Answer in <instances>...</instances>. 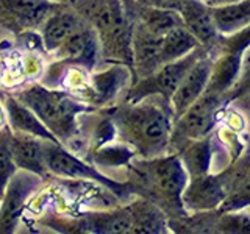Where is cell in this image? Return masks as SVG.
I'll return each mask as SVG.
<instances>
[{
  "label": "cell",
  "instance_id": "cell-3",
  "mask_svg": "<svg viewBox=\"0 0 250 234\" xmlns=\"http://www.w3.org/2000/svg\"><path fill=\"white\" fill-rule=\"evenodd\" d=\"M128 184L131 192L153 201L163 211L185 213L182 194L188 183V172L178 153L155 156L150 159L141 158L128 162Z\"/></svg>",
  "mask_w": 250,
  "mask_h": 234
},
{
  "label": "cell",
  "instance_id": "cell-19",
  "mask_svg": "<svg viewBox=\"0 0 250 234\" xmlns=\"http://www.w3.org/2000/svg\"><path fill=\"white\" fill-rule=\"evenodd\" d=\"M211 14L219 35L233 36L250 28V0L211 6Z\"/></svg>",
  "mask_w": 250,
  "mask_h": 234
},
{
  "label": "cell",
  "instance_id": "cell-12",
  "mask_svg": "<svg viewBox=\"0 0 250 234\" xmlns=\"http://www.w3.org/2000/svg\"><path fill=\"white\" fill-rule=\"evenodd\" d=\"M211 70H213V59L208 57V53H203L185 74L169 100L174 120L178 119L205 92L209 83Z\"/></svg>",
  "mask_w": 250,
  "mask_h": 234
},
{
  "label": "cell",
  "instance_id": "cell-16",
  "mask_svg": "<svg viewBox=\"0 0 250 234\" xmlns=\"http://www.w3.org/2000/svg\"><path fill=\"white\" fill-rule=\"evenodd\" d=\"M128 81L133 83L131 69L125 64L113 62L111 67L91 75L89 103L96 108L109 103L119 94V91L125 88V84Z\"/></svg>",
  "mask_w": 250,
  "mask_h": 234
},
{
  "label": "cell",
  "instance_id": "cell-2",
  "mask_svg": "<svg viewBox=\"0 0 250 234\" xmlns=\"http://www.w3.org/2000/svg\"><path fill=\"white\" fill-rule=\"evenodd\" d=\"M13 96L33 111L61 145L70 148L77 140L78 117L96 111L82 97L61 88H49L42 83H33Z\"/></svg>",
  "mask_w": 250,
  "mask_h": 234
},
{
  "label": "cell",
  "instance_id": "cell-30",
  "mask_svg": "<svg viewBox=\"0 0 250 234\" xmlns=\"http://www.w3.org/2000/svg\"><path fill=\"white\" fill-rule=\"evenodd\" d=\"M247 211H249V213H250V206H249V208H247Z\"/></svg>",
  "mask_w": 250,
  "mask_h": 234
},
{
  "label": "cell",
  "instance_id": "cell-26",
  "mask_svg": "<svg viewBox=\"0 0 250 234\" xmlns=\"http://www.w3.org/2000/svg\"><path fill=\"white\" fill-rule=\"evenodd\" d=\"M135 2L146 5V6H152V8H160V10H172V11H178L180 6L183 5L185 0H135Z\"/></svg>",
  "mask_w": 250,
  "mask_h": 234
},
{
  "label": "cell",
  "instance_id": "cell-9",
  "mask_svg": "<svg viewBox=\"0 0 250 234\" xmlns=\"http://www.w3.org/2000/svg\"><path fill=\"white\" fill-rule=\"evenodd\" d=\"M42 178L27 170L16 172L0 200V234H11L19 226L28 198L39 189Z\"/></svg>",
  "mask_w": 250,
  "mask_h": 234
},
{
  "label": "cell",
  "instance_id": "cell-21",
  "mask_svg": "<svg viewBox=\"0 0 250 234\" xmlns=\"http://www.w3.org/2000/svg\"><path fill=\"white\" fill-rule=\"evenodd\" d=\"M202 47L189 31L183 25L174 27L167 33L163 35L161 39V61L163 64L178 58H183L185 55L194 52L195 49Z\"/></svg>",
  "mask_w": 250,
  "mask_h": 234
},
{
  "label": "cell",
  "instance_id": "cell-15",
  "mask_svg": "<svg viewBox=\"0 0 250 234\" xmlns=\"http://www.w3.org/2000/svg\"><path fill=\"white\" fill-rule=\"evenodd\" d=\"M178 13L183 27L197 39L202 47L211 45L217 39L219 33L211 14V6L203 0H185Z\"/></svg>",
  "mask_w": 250,
  "mask_h": 234
},
{
  "label": "cell",
  "instance_id": "cell-28",
  "mask_svg": "<svg viewBox=\"0 0 250 234\" xmlns=\"http://www.w3.org/2000/svg\"><path fill=\"white\" fill-rule=\"evenodd\" d=\"M207 5L209 6H219V5H227V3H233V2H239V0H203Z\"/></svg>",
  "mask_w": 250,
  "mask_h": 234
},
{
  "label": "cell",
  "instance_id": "cell-10",
  "mask_svg": "<svg viewBox=\"0 0 250 234\" xmlns=\"http://www.w3.org/2000/svg\"><path fill=\"white\" fill-rule=\"evenodd\" d=\"M57 5L50 0H0V25L14 35L39 30Z\"/></svg>",
  "mask_w": 250,
  "mask_h": 234
},
{
  "label": "cell",
  "instance_id": "cell-27",
  "mask_svg": "<svg viewBox=\"0 0 250 234\" xmlns=\"http://www.w3.org/2000/svg\"><path fill=\"white\" fill-rule=\"evenodd\" d=\"M227 128H230L233 131H241L242 127H244V119L241 117V114L238 113H229L227 114Z\"/></svg>",
  "mask_w": 250,
  "mask_h": 234
},
{
  "label": "cell",
  "instance_id": "cell-17",
  "mask_svg": "<svg viewBox=\"0 0 250 234\" xmlns=\"http://www.w3.org/2000/svg\"><path fill=\"white\" fill-rule=\"evenodd\" d=\"M3 105L8 117V127H10L11 131L27 133V135L60 144V140L39 120V117L28 106L23 105L21 100H18L14 96H8L3 101Z\"/></svg>",
  "mask_w": 250,
  "mask_h": 234
},
{
  "label": "cell",
  "instance_id": "cell-23",
  "mask_svg": "<svg viewBox=\"0 0 250 234\" xmlns=\"http://www.w3.org/2000/svg\"><path fill=\"white\" fill-rule=\"evenodd\" d=\"M219 233L250 234V213L247 209L224 211L216 223Z\"/></svg>",
  "mask_w": 250,
  "mask_h": 234
},
{
  "label": "cell",
  "instance_id": "cell-20",
  "mask_svg": "<svg viewBox=\"0 0 250 234\" xmlns=\"http://www.w3.org/2000/svg\"><path fill=\"white\" fill-rule=\"evenodd\" d=\"M178 156L188 172V176L211 174V164H213V139H211V135L185 144L180 148Z\"/></svg>",
  "mask_w": 250,
  "mask_h": 234
},
{
  "label": "cell",
  "instance_id": "cell-14",
  "mask_svg": "<svg viewBox=\"0 0 250 234\" xmlns=\"http://www.w3.org/2000/svg\"><path fill=\"white\" fill-rule=\"evenodd\" d=\"M42 140L44 139L27 135V133L11 131L10 152L16 167L19 170H27L41 176L42 179H47L52 178V175L45 167Z\"/></svg>",
  "mask_w": 250,
  "mask_h": 234
},
{
  "label": "cell",
  "instance_id": "cell-22",
  "mask_svg": "<svg viewBox=\"0 0 250 234\" xmlns=\"http://www.w3.org/2000/svg\"><path fill=\"white\" fill-rule=\"evenodd\" d=\"M10 127L0 128V200L3 197V192L8 183H10L11 176L18 170L10 152Z\"/></svg>",
  "mask_w": 250,
  "mask_h": 234
},
{
  "label": "cell",
  "instance_id": "cell-25",
  "mask_svg": "<svg viewBox=\"0 0 250 234\" xmlns=\"http://www.w3.org/2000/svg\"><path fill=\"white\" fill-rule=\"evenodd\" d=\"M234 94L250 92V45H247L239 59V70L236 81L233 84Z\"/></svg>",
  "mask_w": 250,
  "mask_h": 234
},
{
  "label": "cell",
  "instance_id": "cell-4",
  "mask_svg": "<svg viewBox=\"0 0 250 234\" xmlns=\"http://www.w3.org/2000/svg\"><path fill=\"white\" fill-rule=\"evenodd\" d=\"M67 3L96 31L102 58L131 69V22L122 0H69Z\"/></svg>",
  "mask_w": 250,
  "mask_h": 234
},
{
  "label": "cell",
  "instance_id": "cell-13",
  "mask_svg": "<svg viewBox=\"0 0 250 234\" xmlns=\"http://www.w3.org/2000/svg\"><path fill=\"white\" fill-rule=\"evenodd\" d=\"M84 22L86 20L69 3H58L38 30L44 50L53 55V52Z\"/></svg>",
  "mask_w": 250,
  "mask_h": 234
},
{
  "label": "cell",
  "instance_id": "cell-6",
  "mask_svg": "<svg viewBox=\"0 0 250 234\" xmlns=\"http://www.w3.org/2000/svg\"><path fill=\"white\" fill-rule=\"evenodd\" d=\"M41 223L60 231L72 234H130L131 231V211L130 205H124L111 211H96L74 217L49 215Z\"/></svg>",
  "mask_w": 250,
  "mask_h": 234
},
{
  "label": "cell",
  "instance_id": "cell-1",
  "mask_svg": "<svg viewBox=\"0 0 250 234\" xmlns=\"http://www.w3.org/2000/svg\"><path fill=\"white\" fill-rule=\"evenodd\" d=\"M121 142L139 158L150 159L170 150L174 114L170 103L160 96L125 101L106 111Z\"/></svg>",
  "mask_w": 250,
  "mask_h": 234
},
{
  "label": "cell",
  "instance_id": "cell-11",
  "mask_svg": "<svg viewBox=\"0 0 250 234\" xmlns=\"http://www.w3.org/2000/svg\"><path fill=\"white\" fill-rule=\"evenodd\" d=\"M227 189L217 174H205L188 178L182 194V205L186 214H197L221 208Z\"/></svg>",
  "mask_w": 250,
  "mask_h": 234
},
{
  "label": "cell",
  "instance_id": "cell-7",
  "mask_svg": "<svg viewBox=\"0 0 250 234\" xmlns=\"http://www.w3.org/2000/svg\"><path fill=\"white\" fill-rule=\"evenodd\" d=\"M203 53H205L203 47H199L194 52L185 55L183 58H178L175 61H170L160 66L150 75L139 78L135 83H131L130 88L125 89L124 100L136 101L148 96H160L169 101L172 94L177 89L178 83L185 77V74Z\"/></svg>",
  "mask_w": 250,
  "mask_h": 234
},
{
  "label": "cell",
  "instance_id": "cell-8",
  "mask_svg": "<svg viewBox=\"0 0 250 234\" xmlns=\"http://www.w3.org/2000/svg\"><path fill=\"white\" fill-rule=\"evenodd\" d=\"M219 105H221V96H216L205 89V92L178 119L174 120L170 148L177 147L180 150L191 140L209 136L216 127Z\"/></svg>",
  "mask_w": 250,
  "mask_h": 234
},
{
  "label": "cell",
  "instance_id": "cell-29",
  "mask_svg": "<svg viewBox=\"0 0 250 234\" xmlns=\"http://www.w3.org/2000/svg\"><path fill=\"white\" fill-rule=\"evenodd\" d=\"M50 2H55V3H67L69 0H50Z\"/></svg>",
  "mask_w": 250,
  "mask_h": 234
},
{
  "label": "cell",
  "instance_id": "cell-24",
  "mask_svg": "<svg viewBox=\"0 0 250 234\" xmlns=\"http://www.w3.org/2000/svg\"><path fill=\"white\" fill-rule=\"evenodd\" d=\"M250 206V179L241 183L236 189L227 194L225 200L222 201V211H238L247 209Z\"/></svg>",
  "mask_w": 250,
  "mask_h": 234
},
{
  "label": "cell",
  "instance_id": "cell-5",
  "mask_svg": "<svg viewBox=\"0 0 250 234\" xmlns=\"http://www.w3.org/2000/svg\"><path fill=\"white\" fill-rule=\"evenodd\" d=\"M42 150L45 167L50 172L52 176L64 179H84V181L99 183L121 200H128L131 195L135 197L128 181L119 183L108 178L96 166L78 158L67 147L57 142H50V140H42Z\"/></svg>",
  "mask_w": 250,
  "mask_h": 234
},
{
  "label": "cell",
  "instance_id": "cell-18",
  "mask_svg": "<svg viewBox=\"0 0 250 234\" xmlns=\"http://www.w3.org/2000/svg\"><path fill=\"white\" fill-rule=\"evenodd\" d=\"M131 211L130 234H161L167 233L169 225L164 211L153 201L139 197L128 201Z\"/></svg>",
  "mask_w": 250,
  "mask_h": 234
}]
</instances>
